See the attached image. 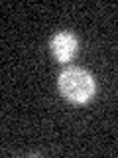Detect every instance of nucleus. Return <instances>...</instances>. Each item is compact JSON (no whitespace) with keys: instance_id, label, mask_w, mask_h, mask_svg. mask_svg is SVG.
I'll list each match as a JSON object with an SVG mask.
<instances>
[{"instance_id":"f257e3e1","label":"nucleus","mask_w":118,"mask_h":158,"mask_svg":"<svg viewBox=\"0 0 118 158\" xmlns=\"http://www.w3.org/2000/svg\"><path fill=\"white\" fill-rule=\"evenodd\" d=\"M57 87L61 91V95L71 103H77V105H83V103H88L92 99L96 91L95 79L92 75L83 67L71 65L65 67L57 77Z\"/></svg>"},{"instance_id":"f03ea898","label":"nucleus","mask_w":118,"mask_h":158,"mask_svg":"<svg viewBox=\"0 0 118 158\" xmlns=\"http://www.w3.org/2000/svg\"><path fill=\"white\" fill-rule=\"evenodd\" d=\"M77 48H79V42L71 32H59L51 38V53L61 63L71 61L77 53Z\"/></svg>"}]
</instances>
